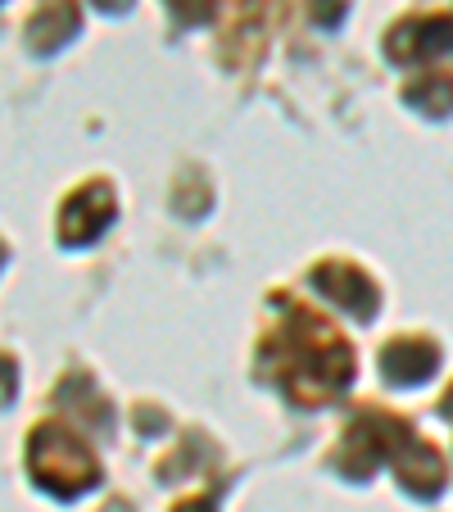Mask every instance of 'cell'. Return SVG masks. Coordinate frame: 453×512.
I'll return each instance as SVG.
<instances>
[{
	"label": "cell",
	"instance_id": "1",
	"mask_svg": "<svg viewBox=\"0 0 453 512\" xmlns=\"http://www.w3.org/2000/svg\"><path fill=\"white\" fill-rule=\"evenodd\" d=\"M272 340L290 349V358H281V386L299 408H318L322 399L340 395L354 377L349 345L309 309H290V322Z\"/></svg>",
	"mask_w": 453,
	"mask_h": 512
},
{
	"label": "cell",
	"instance_id": "2",
	"mask_svg": "<svg viewBox=\"0 0 453 512\" xmlns=\"http://www.w3.org/2000/svg\"><path fill=\"white\" fill-rule=\"evenodd\" d=\"M28 472L41 490L59 494V499H73V494L91 490L100 481V467L91 458V449L73 431H64V426H37L32 431Z\"/></svg>",
	"mask_w": 453,
	"mask_h": 512
},
{
	"label": "cell",
	"instance_id": "3",
	"mask_svg": "<svg viewBox=\"0 0 453 512\" xmlns=\"http://www.w3.org/2000/svg\"><path fill=\"white\" fill-rule=\"evenodd\" d=\"M313 286H318L327 300H336L340 309L349 313V318H358V322H372L376 318V304H381V295H376L372 277H367L363 268H354V263H345V259L322 263V268L313 272Z\"/></svg>",
	"mask_w": 453,
	"mask_h": 512
},
{
	"label": "cell",
	"instance_id": "4",
	"mask_svg": "<svg viewBox=\"0 0 453 512\" xmlns=\"http://www.w3.org/2000/svg\"><path fill=\"white\" fill-rule=\"evenodd\" d=\"M109 223H114V191H109L105 182H91L64 204V213H59V241L87 245V241H96Z\"/></svg>",
	"mask_w": 453,
	"mask_h": 512
},
{
	"label": "cell",
	"instance_id": "5",
	"mask_svg": "<svg viewBox=\"0 0 453 512\" xmlns=\"http://www.w3.org/2000/svg\"><path fill=\"white\" fill-rule=\"evenodd\" d=\"M390 59L408 64V59L426 55H449L453 50V14H422V19H404L390 28L386 37Z\"/></svg>",
	"mask_w": 453,
	"mask_h": 512
},
{
	"label": "cell",
	"instance_id": "6",
	"mask_svg": "<svg viewBox=\"0 0 453 512\" xmlns=\"http://www.w3.org/2000/svg\"><path fill=\"white\" fill-rule=\"evenodd\" d=\"M435 368H440V349L426 336H399L381 349V372H386L395 386H417V381H426Z\"/></svg>",
	"mask_w": 453,
	"mask_h": 512
},
{
	"label": "cell",
	"instance_id": "7",
	"mask_svg": "<svg viewBox=\"0 0 453 512\" xmlns=\"http://www.w3.org/2000/svg\"><path fill=\"white\" fill-rule=\"evenodd\" d=\"M395 472H399V481H404L413 494H422V499H431V494L444 490V458L435 454L431 445H422L417 435L395 454Z\"/></svg>",
	"mask_w": 453,
	"mask_h": 512
},
{
	"label": "cell",
	"instance_id": "8",
	"mask_svg": "<svg viewBox=\"0 0 453 512\" xmlns=\"http://www.w3.org/2000/svg\"><path fill=\"white\" fill-rule=\"evenodd\" d=\"M78 28H82L78 5L73 0H50V5L37 10V19L28 23V41H32V50L46 55V50H59L64 41L78 37Z\"/></svg>",
	"mask_w": 453,
	"mask_h": 512
},
{
	"label": "cell",
	"instance_id": "9",
	"mask_svg": "<svg viewBox=\"0 0 453 512\" xmlns=\"http://www.w3.org/2000/svg\"><path fill=\"white\" fill-rule=\"evenodd\" d=\"M404 100H408V105H417V114L444 118L453 109V78H444V73H426V78L408 82Z\"/></svg>",
	"mask_w": 453,
	"mask_h": 512
},
{
	"label": "cell",
	"instance_id": "10",
	"mask_svg": "<svg viewBox=\"0 0 453 512\" xmlns=\"http://www.w3.org/2000/svg\"><path fill=\"white\" fill-rule=\"evenodd\" d=\"M309 19L322 28H336L345 19V0H309Z\"/></svg>",
	"mask_w": 453,
	"mask_h": 512
},
{
	"label": "cell",
	"instance_id": "11",
	"mask_svg": "<svg viewBox=\"0 0 453 512\" xmlns=\"http://www.w3.org/2000/svg\"><path fill=\"white\" fill-rule=\"evenodd\" d=\"M173 5V14L182 23H204L213 14V0H168Z\"/></svg>",
	"mask_w": 453,
	"mask_h": 512
},
{
	"label": "cell",
	"instance_id": "12",
	"mask_svg": "<svg viewBox=\"0 0 453 512\" xmlns=\"http://www.w3.org/2000/svg\"><path fill=\"white\" fill-rule=\"evenodd\" d=\"M173 512H213V494H204V499H186V503H177Z\"/></svg>",
	"mask_w": 453,
	"mask_h": 512
},
{
	"label": "cell",
	"instance_id": "13",
	"mask_svg": "<svg viewBox=\"0 0 453 512\" xmlns=\"http://www.w3.org/2000/svg\"><path fill=\"white\" fill-rule=\"evenodd\" d=\"M100 10H109V14H118V10H127V5H132V0H96Z\"/></svg>",
	"mask_w": 453,
	"mask_h": 512
},
{
	"label": "cell",
	"instance_id": "14",
	"mask_svg": "<svg viewBox=\"0 0 453 512\" xmlns=\"http://www.w3.org/2000/svg\"><path fill=\"white\" fill-rule=\"evenodd\" d=\"M444 413L453 417V390H449V395H444Z\"/></svg>",
	"mask_w": 453,
	"mask_h": 512
}]
</instances>
